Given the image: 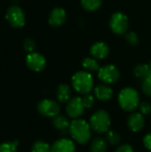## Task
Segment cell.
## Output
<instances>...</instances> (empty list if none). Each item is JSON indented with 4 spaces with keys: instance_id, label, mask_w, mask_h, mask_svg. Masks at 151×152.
Instances as JSON below:
<instances>
[{
    "instance_id": "8",
    "label": "cell",
    "mask_w": 151,
    "mask_h": 152,
    "mask_svg": "<svg viewBox=\"0 0 151 152\" xmlns=\"http://www.w3.org/2000/svg\"><path fill=\"white\" fill-rule=\"evenodd\" d=\"M37 110L39 113L42 115L48 117V118H55L60 114L61 111V107L60 105L53 100L49 99H44L42 100L38 105H37Z\"/></svg>"
},
{
    "instance_id": "3",
    "label": "cell",
    "mask_w": 151,
    "mask_h": 152,
    "mask_svg": "<svg viewBox=\"0 0 151 152\" xmlns=\"http://www.w3.org/2000/svg\"><path fill=\"white\" fill-rule=\"evenodd\" d=\"M118 103L125 111H133L140 105V95L133 87L122 89L118 94Z\"/></svg>"
},
{
    "instance_id": "4",
    "label": "cell",
    "mask_w": 151,
    "mask_h": 152,
    "mask_svg": "<svg viewBox=\"0 0 151 152\" xmlns=\"http://www.w3.org/2000/svg\"><path fill=\"white\" fill-rule=\"evenodd\" d=\"M90 126L93 131L97 134L107 133L109 129L111 120L109 114L104 110L95 111L90 118Z\"/></svg>"
},
{
    "instance_id": "9",
    "label": "cell",
    "mask_w": 151,
    "mask_h": 152,
    "mask_svg": "<svg viewBox=\"0 0 151 152\" xmlns=\"http://www.w3.org/2000/svg\"><path fill=\"white\" fill-rule=\"evenodd\" d=\"M85 110V107L84 105L82 97L72 98L67 103V107H66L67 115L72 119L79 118L83 115Z\"/></svg>"
},
{
    "instance_id": "25",
    "label": "cell",
    "mask_w": 151,
    "mask_h": 152,
    "mask_svg": "<svg viewBox=\"0 0 151 152\" xmlns=\"http://www.w3.org/2000/svg\"><path fill=\"white\" fill-rule=\"evenodd\" d=\"M142 89L145 95L151 97V75L142 80Z\"/></svg>"
},
{
    "instance_id": "31",
    "label": "cell",
    "mask_w": 151,
    "mask_h": 152,
    "mask_svg": "<svg viewBox=\"0 0 151 152\" xmlns=\"http://www.w3.org/2000/svg\"><path fill=\"white\" fill-rule=\"evenodd\" d=\"M143 143H144V146L151 151V133L150 134H148L145 135L144 139H143Z\"/></svg>"
},
{
    "instance_id": "21",
    "label": "cell",
    "mask_w": 151,
    "mask_h": 152,
    "mask_svg": "<svg viewBox=\"0 0 151 152\" xmlns=\"http://www.w3.org/2000/svg\"><path fill=\"white\" fill-rule=\"evenodd\" d=\"M101 0H81L82 7L88 12H93L98 10L101 7Z\"/></svg>"
},
{
    "instance_id": "30",
    "label": "cell",
    "mask_w": 151,
    "mask_h": 152,
    "mask_svg": "<svg viewBox=\"0 0 151 152\" xmlns=\"http://www.w3.org/2000/svg\"><path fill=\"white\" fill-rule=\"evenodd\" d=\"M115 152H133V149L130 144H123L120 145Z\"/></svg>"
},
{
    "instance_id": "27",
    "label": "cell",
    "mask_w": 151,
    "mask_h": 152,
    "mask_svg": "<svg viewBox=\"0 0 151 152\" xmlns=\"http://www.w3.org/2000/svg\"><path fill=\"white\" fill-rule=\"evenodd\" d=\"M36 47V43H35V41L33 39H31V38H26L23 41V48L28 53L35 52Z\"/></svg>"
},
{
    "instance_id": "29",
    "label": "cell",
    "mask_w": 151,
    "mask_h": 152,
    "mask_svg": "<svg viewBox=\"0 0 151 152\" xmlns=\"http://www.w3.org/2000/svg\"><path fill=\"white\" fill-rule=\"evenodd\" d=\"M140 111L142 115H150L151 113V103L149 102H140Z\"/></svg>"
},
{
    "instance_id": "22",
    "label": "cell",
    "mask_w": 151,
    "mask_h": 152,
    "mask_svg": "<svg viewBox=\"0 0 151 152\" xmlns=\"http://www.w3.org/2000/svg\"><path fill=\"white\" fill-rule=\"evenodd\" d=\"M106 141L112 146H117L121 142V136L117 131L109 130L106 134Z\"/></svg>"
},
{
    "instance_id": "12",
    "label": "cell",
    "mask_w": 151,
    "mask_h": 152,
    "mask_svg": "<svg viewBox=\"0 0 151 152\" xmlns=\"http://www.w3.org/2000/svg\"><path fill=\"white\" fill-rule=\"evenodd\" d=\"M127 125L133 132H140L145 125V119L142 113L133 112L127 118Z\"/></svg>"
},
{
    "instance_id": "14",
    "label": "cell",
    "mask_w": 151,
    "mask_h": 152,
    "mask_svg": "<svg viewBox=\"0 0 151 152\" xmlns=\"http://www.w3.org/2000/svg\"><path fill=\"white\" fill-rule=\"evenodd\" d=\"M75 143L67 138L57 140L52 146V152H75Z\"/></svg>"
},
{
    "instance_id": "5",
    "label": "cell",
    "mask_w": 151,
    "mask_h": 152,
    "mask_svg": "<svg viewBox=\"0 0 151 152\" xmlns=\"http://www.w3.org/2000/svg\"><path fill=\"white\" fill-rule=\"evenodd\" d=\"M129 27V20L127 16L121 12H114L109 19V28L113 33L117 35H124L127 32Z\"/></svg>"
},
{
    "instance_id": "2",
    "label": "cell",
    "mask_w": 151,
    "mask_h": 152,
    "mask_svg": "<svg viewBox=\"0 0 151 152\" xmlns=\"http://www.w3.org/2000/svg\"><path fill=\"white\" fill-rule=\"evenodd\" d=\"M72 86L80 94H90L93 88V78L90 72L86 70L76 72L71 79Z\"/></svg>"
},
{
    "instance_id": "20",
    "label": "cell",
    "mask_w": 151,
    "mask_h": 152,
    "mask_svg": "<svg viewBox=\"0 0 151 152\" xmlns=\"http://www.w3.org/2000/svg\"><path fill=\"white\" fill-rule=\"evenodd\" d=\"M107 141L102 138H95L90 146V152H106Z\"/></svg>"
},
{
    "instance_id": "7",
    "label": "cell",
    "mask_w": 151,
    "mask_h": 152,
    "mask_svg": "<svg viewBox=\"0 0 151 152\" xmlns=\"http://www.w3.org/2000/svg\"><path fill=\"white\" fill-rule=\"evenodd\" d=\"M98 77L105 84H114L118 81L120 71L114 65H106L98 70Z\"/></svg>"
},
{
    "instance_id": "10",
    "label": "cell",
    "mask_w": 151,
    "mask_h": 152,
    "mask_svg": "<svg viewBox=\"0 0 151 152\" xmlns=\"http://www.w3.org/2000/svg\"><path fill=\"white\" fill-rule=\"evenodd\" d=\"M26 64L29 69L35 72H40L45 68L46 60L41 53L33 52L28 53L26 57Z\"/></svg>"
},
{
    "instance_id": "6",
    "label": "cell",
    "mask_w": 151,
    "mask_h": 152,
    "mask_svg": "<svg viewBox=\"0 0 151 152\" xmlns=\"http://www.w3.org/2000/svg\"><path fill=\"white\" fill-rule=\"evenodd\" d=\"M5 18L12 27L17 28H22L26 22L24 12L19 6L10 7L6 12Z\"/></svg>"
},
{
    "instance_id": "28",
    "label": "cell",
    "mask_w": 151,
    "mask_h": 152,
    "mask_svg": "<svg viewBox=\"0 0 151 152\" xmlns=\"http://www.w3.org/2000/svg\"><path fill=\"white\" fill-rule=\"evenodd\" d=\"M82 100H83L85 109H91L94 105V97H93V95H92L90 94H84V96L82 97Z\"/></svg>"
},
{
    "instance_id": "24",
    "label": "cell",
    "mask_w": 151,
    "mask_h": 152,
    "mask_svg": "<svg viewBox=\"0 0 151 152\" xmlns=\"http://www.w3.org/2000/svg\"><path fill=\"white\" fill-rule=\"evenodd\" d=\"M18 147V142H7L0 144V152H16Z\"/></svg>"
},
{
    "instance_id": "26",
    "label": "cell",
    "mask_w": 151,
    "mask_h": 152,
    "mask_svg": "<svg viewBox=\"0 0 151 152\" xmlns=\"http://www.w3.org/2000/svg\"><path fill=\"white\" fill-rule=\"evenodd\" d=\"M125 40L131 45H136L139 43V37L136 33L131 31L125 33Z\"/></svg>"
},
{
    "instance_id": "16",
    "label": "cell",
    "mask_w": 151,
    "mask_h": 152,
    "mask_svg": "<svg viewBox=\"0 0 151 152\" xmlns=\"http://www.w3.org/2000/svg\"><path fill=\"white\" fill-rule=\"evenodd\" d=\"M71 88L69 86L66 84H61L58 86L57 88V93H56V97L58 101L61 103L69 102L71 100Z\"/></svg>"
},
{
    "instance_id": "23",
    "label": "cell",
    "mask_w": 151,
    "mask_h": 152,
    "mask_svg": "<svg viewBox=\"0 0 151 152\" xmlns=\"http://www.w3.org/2000/svg\"><path fill=\"white\" fill-rule=\"evenodd\" d=\"M32 152H52V147L45 142L38 141L33 144Z\"/></svg>"
},
{
    "instance_id": "11",
    "label": "cell",
    "mask_w": 151,
    "mask_h": 152,
    "mask_svg": "<svg viewBox=\"0 0 151 152\" xmlns=\"http://www.w3.org/2000/svg\"><path fill=\"white\" fill-rule=\"evenodd\" d=\"M67 18L66 12L61 7H55L50 12L48 22L53 27H61L64 24Z\"/></svg>"
},
{
    "instance_id": "1",
    "label": "cell",
    "mask_w": 151,
    "mask_h": 152,
    "mask_svg": "<svg viewBox=\"0 0 151 152\" xmlns=\"http://www.w3.org/2000/svg\"><path fill=\"white\" fill-rule=\"evenodd\" d=\"M69 134L79 144H86L92 137V128L85 120L73 119L69 126Z\"/></svg>"
},
{
    "instance_id": "13",
    "label": "cell",
    "mask_w": 151,
    "mask_h": 152,
    "mask_svg": "<svg viewBox=\"0 0 151 152\" xmlns=\"http://www.w3.org/2000/svg\"><path fill=\"white\" fill-rule=\"evenodd\" d=\"M109 48L108 45L104 42H96L92 45L90 49V53L92 57L97 60L105 59L109 55Z\"/></svg>"
},
{
    "instance_id": "19",
    "label": "cell",
    "mask_w": 151,
    "mask_h": 152,
    "mask_svg": "<svg viewBox=\"0 0 151 152\" xmlns=\"http://www.w3.org/2000/svg\"><path fill=\"white\" fill-rule=\"evenodd\" d=\"M82 66L83 68L88 71V72H95L100 69V64L97 61V59L93 57H86L82 61Z\"/></svg>"
},
{
    "instance_id": "32",
    "label": "cell",
    "mask_w": 151,
    "mask_h": 152,
    "mask_svg": "<svg viewBox=\"0 0 151 152\" xmlns=\"http://www.w3.org/2000/svg\"><path fill=\"white\" fill-rule=\"evenodd\" d=\"M150 69H151V62H150Z\"/></svg>"
},
{
    "instance_id": "15",
    "label": "cell",
    "mask_w": 151,
    "mask_h": 152,
    "mask_svg": "<svg viewBox=\"0 0 151 152\" xmlns=\"http://www.w3.org/2000/svg\"><path fill=\"white\" fill-rule=\"evenodd\" d=\"M95 97L102 102L109 101L113 96V90L108 85H99L94 88Z\"/></svg>"
},
{
    "instance_id": "17",
    "label": "cell",
    "mask_w": 151,
    "mask_h": 152,
    "mask_svg": "<svg viewBox=\"0 0 151 152\" xmlns=\"http://www.w3.org/2000/svg\"><path fill=\"white\" fill-rule=\"evenodd\" d=\"M53 126L57 130H60L61 132V134H68V132L69 133L70 123L66 117L61 116V115L56 116L53 119Z\"/></svg>"
},
{
    "instance_id": "18",
    "label": "cell",
    "mask_w": 151,
    "mask_h": 152,
    "mask_svg": "<svg viewBox=\"0 0 151 152\" xmlns=\"http://www.w3.org/2000/svg\"><path fill=\"white\" fill-rule=\"evenodd\" d=\"M133 73H134L136 77L143 80L144 78H146L147 77H149L150 75H151L150 66L148 65V64H145V63L138 64L137 66L134 67Z\"/></svg>"
}]
</instances>
